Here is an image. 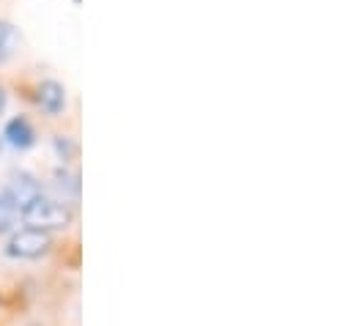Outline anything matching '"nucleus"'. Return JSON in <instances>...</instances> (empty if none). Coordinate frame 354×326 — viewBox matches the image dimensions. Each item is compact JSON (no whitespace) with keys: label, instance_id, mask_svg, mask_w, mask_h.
Masks as SVG:
<instances>
[{"label":"nucleus","instance_id":"nucleus-9","mask_svg":"<svg viewBox=\"0 0 354 326\" xmlns=\"http://www.w3.org/2000/svg\"><path fill=\"white\" fill-rule=\"evenodd\" d=\"M75 3H80V0H75Z\"/></svg>","mask_w":354,"mask_h":326},{"label":"nucleus","instance_id":"nucleus-8","mask_svg":"<svg viewBox=\"0 0 354 326\" xmlns=\"http://www.w3.org/2000/svg\"><path fill=\"white\" fill-rule=\"evenodd\" d=\"M3 107H6V90H3V85H0V113H3Z\"/></svg>","mask_w":354,"mask_h":326},{"label":"nucleus","instance_id":"nucleus-7","mask_svg":"<svg viewBox=\"0 0 354 326\" xmlns=\"http://www.w3.org/2000/svg\"><path fill=\"white\" fill-rule=\"evenodd\" d=\"M17 222H19V209L11 203V198L6 195V189H0V233L14 231Z\"/></svg>","mask_w":354,"mask_h":326},{"label":"nucleus","instance_id":"nucleus-10","mask_svg":"<svg viewBox=\"0 0 354 326\" xmlns=\"http://www.w3.org/2000/svg\"><path fill=\"white\" fill-rule=\"evenodd\" d=\"M0 148H3V143H0Z\"/></svg>","mask_w":354,"mask_h":326},{"label":"nucleus","instance_id":"nucleus-1","mask_svg":"<svg viewBox=\"0 0 354 326\" xmlns=\"http://www.w3.org/2000/svg\"><path fill=\"white\" fill-rule=\"evenodd\" d=\"M22 220H25V225L28 228H36V231H44V233H50V231H61V228H66L69 222H72V211H69V206H64L61 200H53V198H36L33 203H28L22 211Z\"/></svg>","mask_w":354,"mask_h":326},{"label":"nucleus","instance_id":"nucleus-6","mask_svg":"<svg viewBox=\"0 0 354 326\" xmlns=\"http://www.w3.org/2000/svg\"><path fill=\"white\" fill-rule=\"evenodd\" d=\"M19 41H22V39H19V30H17L11 22L0 19V64H6L8 58L17 55Z\"/></svg>","mask_w":354,"mask_h":326},{"label":"nucleus","instance_id":"nucleus-5","mask_svg":"<svg viewBox=\"0 0 354 326\" xmlns=\"http://www.w3.org/2000/svg\"><path fill=\"white\" fill-rule=\"evenodd\" d=\"M3 137H6L8 146H14L19 151H25V148H30L36 143V132H33L28 118H11L6 124V129H3Z\"/></svg>","mask_w":354,"mask_h":326},{"label":"nucleus","instance_id":"nucleus-2","mask_svg":"<svg viewBox=\"0 0 354 326\" xmlns=\"http://www.w3.org/2000/svg\"><path fill=\"white\" fill-rule=\"evenodd\" d=\"M53 245L50 233L44 231H36V228H22V231H14V236L8 239V255L11 258H41Z\"/></svg>","mask_w":354,"mask_h":326},{"label":"nucleus","instance_id":"nucleus-3","mask_svg":"<svg viewBox=\"0 0 354 326\" xmlns=\"http://www.w3.org/2000/svg\"><path fill=\"white\" fill-rule=\"evenodd\" d=\"M6 195L11 198V203L22 211L28 203H33L36 198H41V184L36 181V175H30L28 170H14L8 175V186Z\"/></svg>","mask_w":354,"mask_h":326},{"label":"nucleus","instance_id":"nucleus-4","mask_svg":"<svg viewBox=\"0 0 354 326\" xmlns=\"http://www.w3.org/2000/svg\"><path fill=\"white\" fill-rule=\"evenodd\" d=\"M36 104L47 115H58L66 107V90H64V85L55 80L39 82V88H36Z\"/></svg>","mask_w":354,"mask_h":326}]
</instances>
